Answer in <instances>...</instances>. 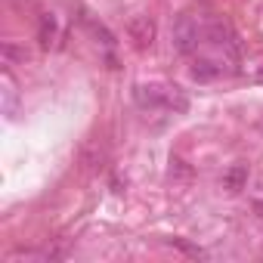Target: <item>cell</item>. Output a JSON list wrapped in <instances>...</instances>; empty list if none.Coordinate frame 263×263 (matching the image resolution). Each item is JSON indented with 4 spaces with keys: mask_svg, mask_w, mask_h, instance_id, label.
Returning <instances> with one entry per match:
<instances>
[{
    "mask_svg": "<svg viewBox=\"0 0 263 263\" xmlns=\"http://www.w3.org/2000/svg\"><path fill=\"white\" fill-rule=\"evenodd\" d=\"M134 99L140 108H174V111H186L189 108V99L180 87H171V84H137L134 87Z\"/></svg>",
    "mask_w": 263,
    "mask_h": 263,
    "instance_id": "obj_1",
    "label": "cell"
},
{
    "mask_svg": "<svg viewBox=\"0 0 263 263\" xmlns=\"http://www.w3.org/2000/svg\"><path fill=\"white\" fill-rule=\"evenodd\" d=\"M245 183H248V164H232V167L223 174V186H226L229 192L245 189Z\"/></svg>",
    "mask_w": 263,
    "mask_h": 263,
    "instance_id": "obj_5",
    "label": "cell"
},
{
    "mask_svg": "<svg viewBox=\"0 0 263 263\" xmlns=\"http://www.w3.org/2000/svg\"><path fill=\"white\" fill-rule=\"evenodd\" d=\"M37 41H41V47H50L56 41V16L53 13L41 16V22H37Z\"/></svg>",
    "mask_w": 263,
    "mask_h": 263,
    "instance_id": "obj_6",
    "label": "cell"
},
{
    "mask_svg": "<svg viewBox=\"0 0 263 263\" xmlns=\"http://www.w3.org/2000/svg\"><path fill=\"white\" fill-rule=\"evenodd\" d=\"M174 245H177V248H183V251H186V254H192V257H204V251H201V248H195V245H186L183 238H174Z\"/></svg>",
    "mask_w": 263,
    "mask_h": 263,
    "instance_id": "obj_8",
    "label": "cell"
},
{
    "mask_svg": "<svg viewBox=\"0 0 263 263\" xmlns=\"http://www.w3.org/2000/svg\"><path fill=\"white\" fill-rule=\"evenodd\" d=\"M127 31H130V41H134L140 50L152 47V41H155V22H152L149 16H137V19H130Z\"/></svg>",
    "mask_w": 263,
    "mask_h": 263,
    "instance_id": "obj_3",
    "label": "cell"
},
{
    "mask_svg": "<svg viewBox=\"0 0 263 263\" xmlns=\"http://www.w3.org/2000/svg\"><path fill=\"white\" fill-rule=\"evenodd\" d=\"M171 37H174V50H177V53H183V56H192V53L198 50L201 31H198V25H195V19H192V16H177Z\"/></svg>",
    "mask_w": 263,
    "mask_h": 263,
    "instance_id": "obj_2",
    "label": "cell"
},
{
    "mask_svg": "<svg viewBox=\"0 0 263 263\" xmlns=\"http://www.w3.org/2000/svg\"><path fill=\"white\" fill-rule=\"evenodd\" d=\"M0 56H4V62L7 65H13V62H25L28 59V50L25 47H16V44H4V47H0Z\"/></svg>",
    "mask_w": 263,
    "mask_h": 263,
    "instance_id": "obj_7",
    "label": "cell"
},
{
    "mask_svg": "<svg viewBox=\"0 0 263 263\" xmlns=\"http://www.w3.org/2000/svg\"><path fill=\"white\" fill-rule=\"evenodd\" d=\"M220 71H223V65H217L214 59H195L192 62V78L195 81H214V78H220Z\"/></svg>",
    "mask_w": 263,
    "mask_h": 263,
    "instance_id": "obj_4",
    "label": "cell"
},
{
    "mask_svg": "<svg viewBox=\"0 0 263 263\" xmlns=\"http://www.w3.org/2000/svg\"><path fill=\"white\" fill-rule=\"evenodd\" d=\"M257 211H260V214H263V201H257Z\"/></svg>",
    "mask_w": 263,
    "mask_h": 263,
    "instance_id": "obj_9",
    "label": "cell"
}]
</instances>
